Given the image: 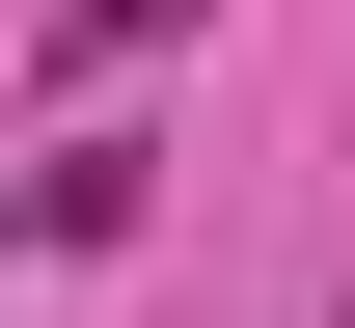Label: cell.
Instances as JSON below:
<instances>
[{
  "label": "cell",
  "mask_w": 355,
  "mask_h": 328,
  "mask_svg": "<svg viewBox=\"0 0 355 328\" xmlns=\"http://www.w3.org/2000/svg\"><path fill=\"white\" fill-rule=\"evenodd\" d=\"M164 28H219V0H55V28H28V83L83 110V83H137V55H164Z\"/></svg>",
  "instance_id": "6da1fadb"
},
{
  "label": "cell",
  "mask_w": 355,
  "mask_h": 328,
  "mask_svg": "<svg viewBox=\"0 0 355 328\" xmlns=\"http://www.w3.org/2000/svg\"><path fill=\"white\" fill-rule=\"evenodd\" d=\"M28 246L83 274V246H137V137H55V191H28Z\"/></svg>",
  "instance_id": "7a4b0ae2"
},
{
  "label": "cell",
  "mask_w": 355,
  "mask_h": 328,
  "mask_svg": "<svg viewBox=\"0 0 355 328\" xmlns=\"http://www.w3.org/2000/svg\"><path fill=\"white\" fill-rule=\"evenodd\" d=\"M328 328H355V301H328Z\"/></svg>",
  "instance_id": "3957f363"
}]
</instances>
